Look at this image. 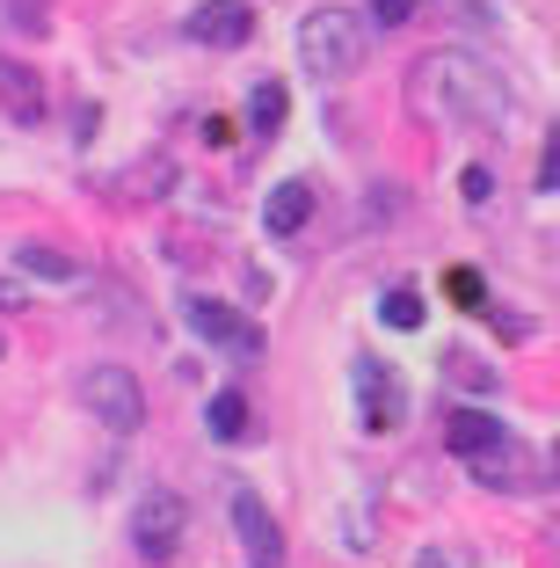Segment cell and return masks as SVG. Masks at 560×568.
Here are the masks:
<instances>
[{
  "instance_id": "cell-1",
  "label": "cell",
  "mask_w": 560,
  "mask_h": 568,
  "mask_svg": "<svg viewBox=\"0 0 560 568\" xmlns=\"http://www.w3.org/2000/svg\"><path fill=\"white\" fill-rule=\"evenodd\" d=\"M415 102H422L429 118L480 124V132L510 124V81L495 67H480L474 51H429L422 67H415Z\"/></svg>"
},
{
  "instance_id": "cell-2",
  "label": "cell",
  "mask_w": 560,
  "mask_h": 568,
  "mask_svg": "<svg viewBox=\"0 0 560 568\" xmlns=\"http://www.w3.org/2000/svg\"><path fill=\"white\" fill-rule=\"evenodd\" d=\"M298 67L320 88L349 81V73L364 67V16H349V8H314V16L298 22Z\"/></svg>"
},
{
  "instance_id": "cell-3",
  "label": "cell",
  "mask_w": 560,
  "mask_h": 568,
  "mask_svg": "<svg viewBox=\"0 0 560 568\" xmlns=\"http://www.w3.org/2000/svg\"><path fill=\"white\" fill-rule=\"evenodd\" d=\"M81 408L132 437L139 423H146V386H139V372H124V365H88L81 372Z\"/></svg>"
},
{
  "instance_id": "cell-4",
  "label": "cell",
  "mask_w": 560,
  "mask_h": 568,
  "mask_svg": "<svg viewBox=\"0 0 560 568\" xmlns=\"http://www.w3.org/2000/svg\"><path fill=\"white\" fill-rule=\"evenodd\" d=\"M466 474H474L480 488H502V496H531V481H539V452H531L517 430H495L488 445L466 452Z\"/></svg>"
},
{
  "instance_id": "cell-5",
  "label": "cell",
  "mask_w": 560,
  "mask_h": 568,
  "mask_svg": "<svg viewBox=\"0 0 560 568\" xmlns=\"http://www.w3.org/2000/svg\"><path fill=\"white\" fill-rule=\"evenodd\" d=\"M182 525H190V510H182L175 488H146V496L132 503V547L146 554V561H167V554L182 547Z\"/></svg>"
},
{
  "instance_id": "cell-6",
  "label": "cell",
  "mask_w": 560,
  "mask_h": 568,
  "mask_svg": "<svg viewBox=\"0 0 560 568\" xmlns=\"http://www.w3.org/2000/svg\"><path fill=\"white\" fill-rule=\"evenodd\" d=\"M182 321L204 335V343H218V351H233V357H263V328L241 314V306H226V300H182Z\"/></svg>"
},
{
  "instance_id": "cell-7",
  "label": "cell",
  "mask_w": 560,
  "mask_h": 568,
  "mask_svg": "<svg viewBox=\"0 0 560 568\" xmlns=\"http://www.w3.org/2000/svg\"><path fill=\"white\" fill-rule=\"evenodd\" d=\"M182 37L204 51H241L255 37V8L247 0H197L190 16H182Z\"/></svg>"
},
{
  "instance_id": "cell-8",
  "label": "cell",
  "mask_w": 560,
  "mask_h": 568,
  "mask_svg": "<svg viewBox=\"0 0 560 568\" xmlns=\"http://www.w3.org/2000/svg\"><path fill=\"white\" fill-rule=\"evenodd\" d=\"M226 518H233V532H241V547H247V568H284V532H277V518H269V503L255 496V488H233Z\"/></svg>"
},
{
  "instance_id": "cell-9",
  "label": "cell",
  "mask_w": 560,
  "mask_h": 568,
  "mask_svg": "<svg viewBox=\"0 0 560 568\" xmlns=\"http://www.w3.org/2000/svg\"><path fill=\"white\" fill-rule=\"evenodd\" d=\"M357 394H364V430H371V437H394L400 394H394V372H386L379 357H357Z\"/></svg>"
},
{
  "instance_id": "cell-10",
  "label": "cell",
  "mask_w": 560,
  "mask_h": 568,
  "mask_svg": "<svg viewBox=\"0 0 560 568\" xmlns=\"http://www.w3.org/2000/svg\"><path fill=\"white\" fill-rule=\"evenodd\" d=\"M0 95H8V118L16 124H44V73L37 67H0Z\"/></svg>"
},
{
  "instance_id": "cell-11",
  "label": "cell",
  "mask_w": 560,
  "mask_h": 568,
  "mask_svg": "<svg viewBox=\"0 0 560 568\" xmlns=\"http://www.w3.org/2000/svg\"><path fill=\"white\" fill-rule=\"evenodd\" d=\"M306 219H314V183H277V190H269L263 226H269L277 241H292L298 226H306Z\"/></svg>"
},
{
  "instance_id": "cell-12",
  "label": "cell",
  "mask_w": 560,
  "mask_h": 568,
  "mask_svg": "<svg viewBox=\"0 0 560 568\" xmlns=\"http://www.w3.org/2000/svg\"><path fill=\"white\" fill-rule=\"evenodd\" d=\"M204 430H212L218 445L255 437V430H247V394H241V386H226V394H212V402H204Z\"/></svg>"
},
{
  "instance_id": "cell-13",
  "label": "cell",
  "mask_w": 560,
  "mask_h": 568,
  "mask_svg": "<svg viewBox=\"0 0 560 568\" xmlns=\"http://www.w3.org/2000/svg\"><path fill=\"white\" fill-rule=\"evenodd\" d=\"M16 263L30 270V277H51V284H73V277H81V263H73L67 248H51V241H22Z\"/></svg>"
},
{
  "instance_id": "cell-14",
  "label": "cell",
  "mask_w": 560,
  "mask_h": 568,
  "mask_svg": "<svg viewBox=\"0 0 560 568\" xmlns=\"http://www.w3.org/2000/svg\"><path fill=\"white\" fill-rule=\"evenodd\" d=\"M495 430H502V423H495L488 408H451V416H445V445L459 452V459H466V452H474V445H488Z\"/></svg>"
},
{
  "instance_id": "cell-15",
  "label": "cell",
  "mask_w": 560,
  "mask_h": 568,
  "mask_svg": "<svg viewBox=\"0 0 560 568\" xmlns=\"http://www.w3.org/2000/svg\"><path fill=\"white\" fill-rule=\"evenodd\" d=\"M284 110H292V95H284V81H255V95H247V124H255V139H269L284 124Z\"/></svg>"
},
{
  "instance_id": "cell-16",
  "label": "cell",
  "mask_w": 560,
  "mask_h": 568,
  "mask_svg": "<svg viewBox=\"0 0 560 568\" xmlns=\"http://www.w3.org/2000/svg\"><path fill=\"white\" fill-rule=\"evenodd\" d=\"M379 321H386V328H400V335H408V328H422V321H429L422 292H415V284H386V300H379Z\"/></svg>"
},
{
  "instance_id": "cell-17",
  "label": "cell",
  "mask_w": 560,
  "mask_h": 568,
  "mask_svg": "<svg viewBox=\"0 0 560 568\" xmlns=\"http://www.w3.org/2000/svg\"><path fill=\"white\" fill-rule=\"evenodd\" d=\"M0 16H8V30L44 37V30H51V0H0Z\"/></svg>"
},
{
  "instance_id": "cell-18",
  "label": "cell",
  "mask_w": 560,
  "mask_h": 568,
  "mask_svg": "<svg viewBox=\"0 0 560 568\" xmlns=\"http://www.w3.org/2000/svg\"><path fill=\"white\" fill-rule=\"evenodd\" d=\"M371 16L364 22H379V30H400V22H415V0H364Z\"/></svg>"
},
{
  "instance_id": "cell-19",
  "label": "cell",
  "mask_w": 560,
  "mask_h": 568,
  "mask_svg": "<svg viewBox=\"0 0 560 568\" xmlns=\"http://www.w3.org/2000/svg\"><path fill=\"white\" fill-rule=\"evenodd\" d=\"M451 300H459V306H480V300H488L480 270H451Z\"/></svg>"
},
{
  "instance_id": "cell-20",
  "label": "cell",
  "mask_w": 560,
  "mask_h": 568,
  "mask_svg": "<svg viewBox=\"0 0 560 568\" xmlns=\"http://www.w3.org/2000/svg\"><path fill=\"white\" fill-rule=\"evenodd\" d=\"M488 190H495L488 168H466V175H459V197H466V204H488Z\"/></svg>"
},
{
  "instance_id": "cell-21",
  "label": "cell",
  "mask_w": 560,
  "mask_h": 568,
  "mask_svg": "<svg viewBox=\"0 0 560 568\" xmlns=\"http://www.w3.org/2000/svg\"><path fill=\"white\" fill-rule=\"evenodd\" d=\"M0 306H8V314H16V306H22V292H16V284H0Z\"/></svg>"
},
{
  "instance_id": "cell-22",
  "label": "cell",
  "mask_w": 560,
  "mask_h": 568,
  "mask_svg": "<svg viewBox=\"0 0 560 568\" xmlns=\"http://www.w3.org/2000/svg\"><path fill=\"white\" fill-rule=\"evenodd\" d=\"M422 568H445V554H422Z\"/></svg>"
},
{
  "instance_id": "cell-23",
  "label": "cell",
  "mask_w": 560,
  "mask_h": 568,
  "mask_svg": "<svg viewBox=\"0 0 560 568\" xmlns=\"http://www.w3.org/2000/svg\"><path fill=\"white\" fill-rule=\"evenodd\" d=\"M0 351H8V343H0Z\"/></svg>"
}]
</instances>
